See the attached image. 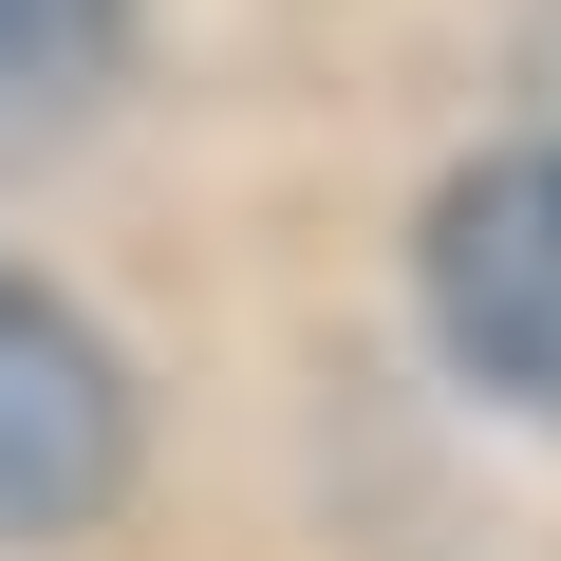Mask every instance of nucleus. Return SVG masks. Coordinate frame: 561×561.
<instances>
[{
    "mask_svg": "<svg viewBox=\"0 0 561 561\" xmlns=\"http://www.w3.org/2000/svg\"><path fill=\"white\" fill-rule=\"evenodd\" d=\"M113 486H131V375L94 356L76 300L0 280V561L113 524Z\"/></svg>",
    "mask_w": 561,
    "mask_h": 561,
    "instance_id": "nucleus-2",
    "label": "nucleus"
},
{
    "mask_svg": "<svg viewBox=\"0 0 561 561\" xmlns=\"http://www.w3.org/2000/svg\"><path fill=\"white\" fill-rule=\"evenodd\" d=\"M431 337L561 431V150H486L431 206Z\"/></svg>",
    "mask_w": 561,
    "mask_h": 561,
    "instance_id": "nucleus-1",
    "label": "nucleus"
},
{
    "mask_svg": "<svg viewBox=\"0 0 561 561\" xmlns=\"http://www.w3.org/2000/svg\"><path fill=\"white\" fill-rule=\"evenodd\" d=\"M113 20H131V0H0V113H57L113 57Z\"/></svg>",
    "mask_w": 561,
    "mask_h": 561,
    "instance_id": "nucleus-3",
    "label": "nucleus"
}]
</instances>
